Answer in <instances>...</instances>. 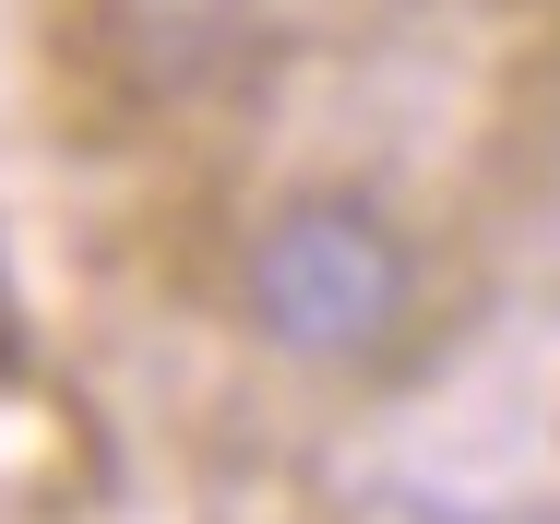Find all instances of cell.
Listing matches in <instances>:
<instances>
[{
    "label": "cell",
    "mask_w": 560,
    "mask_h": 524,
    "mask_svg": "<svg viewBox=\"0 0 560 524\" xmlns=\"http://www.w3.org/2000/svg\"><path fill=\"white\" fill-rule=\"evenodd\" d=\"M226 299H238V334L299 382H394L442 322V275H430V238L382 191L287 179L238 226Z\"/></svg>",
    "instance_id": "obj_1"
},
{
    "label": "cell",
    "mask_w": 560,
    "mask_h": 524,
    "mask_svg": "<svg viewBox=\"0 0 560 524\" xmlns=\"http://www.w3.org/2000/svg\"><path fill=\"white\" fill-rule=\"evenodd\" d=\"M537 524H560V513H537Z\"/></svg>",
    "instance_id": "obj_3"
},
{
    "label": "cell",
    "mask_w": 560,
    "mask_h": 524,
    "mask_svg": "<svg viewBox=\"0 0 560 524\" xmlns=\"http://www.w3.org/2000/svg\"><path fill=\"white\" fill-rule=\"evenodd\" d=\"M60 48L119 119H179L238 84L250 0H60Z\"/></svg>",
    "instance_id": "obj_2"
}]
</instances>
